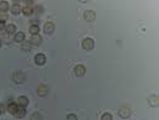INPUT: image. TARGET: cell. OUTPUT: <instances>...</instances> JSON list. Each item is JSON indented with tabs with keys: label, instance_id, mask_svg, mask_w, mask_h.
Listing matches in <instances>:
<instances>
[{
	"label": "cell",
	"instance_id": "8992f818",
	"mask_svg": "<svg viewBox=\"0 0 159 120\" xmlns=\"http://www.w3.org/2000/svg\"><path fill=\"white\" fill-rule=\"evenodd\" d=\"M43 31L47 35H52L54 32V24L52 21H47L45 25H43Z\"/></svg>",
	"mask_w": 159,
	"mask_h": 120
},
{
	"label": "cell",
	"instance_id": "d4e9b609",
	"mask_svg": "<svg viewBox=\"0 0 159 120\" xmlns=\"http://www.w3.org/2000/svg\"><path fill=\"white\" fill-rule=\"evenodd\" d=\"M5 29H6V25L4 22H0V31H5Z\"/></svg>",
	"mask_w": 159,
	"mask_h": 120
},
{
	"label": "cell",
	"instance_id": "83f0119b",
	"mask_svg": "<svg viewBox=\"0 0 159 120\" xmlns=\"http://www.w3.org/2000/svg\"><path fill=\"white\" fill-rule=\"evenodd\" d=\"M0 114H1V109H0Z\"/></svg>",
	"mask_w": 159,
	"mask_h": 120
},
{
	"label": "cell",
	"instance_id": "5b68a950",
	"mask_svg": "<svg viewBox=\"0 0 159 120\" xmlns=\"http://www.w3.org/2000/svg\"><path fill=\"white\" fill-rule=\"evenodd\" d=\"M49 93V88L46 84H40L37 87V96L38 97H46Z\"/></svg>",
	"mask_w": 159,
	"mask_h": 120
},
{
	"label": "cell",
	"instance_id": "44dd1931",
	"mask_svg": "<svg viewBox=\"0 0 159 120\" xmlns=\"http://www.w3.org/2000/svg\"><path fill=\"white\" fill-rule=\"evenodd\" d=\"M30 120H42V115H41L38 112H36V113H33V114L31 115V119Z\"/></svg>",
	"mask_w": 159,
	"mask_h": 120
},
{
	"label": "cell",
	"instance_id": "4316f807",
	"mask_svg": "<svg viewBox=\"0 0 159 120\" xmlns=\"http://www.w3.org/2000/svg\"><path fill=\"white\" fill-rule=\"evenodd\" d=\"M1 45H2V42H1V40H0V47H1Z\"/></svg>",
	"mask_w": 159,
	"mask_h": 120
},
{
	"label": "cell",
	"instance_id": "6da1fadb",
	"mask_svg": "<svg viewBox=\"0 0 159 120\" xmlns=\"http://www.w3.org/2000/svg\"><path fill=\"white\" fill-rule=\"evenodd\" d=\"M33 10H35V7H33V1H28V0H26L25 1V4L22 5V10H21V12L24 14V15H26V16H30L31 14H33Z\"/></svg>",
	"mask_w": 159,
	"mask_h": 120
},
{
	"label": "cell",
	"instance_id": "7402d4cb",
	"mask_svg": "<svg viewBox=\"0 0 159 120\" xmlns=\"http://www.w3.org/2000/svg\"><path fill=\"white\" fill-rule=\"evenodd\" d=\"M7 14L6 12H0V22H4L5 24V21H7Z\"/></svg>",
	"mask_w": 159,
	"mask_h": 120
},
{
	"label": "cell",
	"instance_id": "277c9868",
	"mask_svg": "<svg viewBox=\"0 0 159 120\" xmlns=\"http://www.w3.org/2000/svg\"><path fill=\"white\" fill-rule=\"evenodd\" d=\"M83 17H84L85 21L92 22V21H95V19H96V14H95L94 10H85L84 14H83Z\"/></svg>",
	"mask_w": 159,
	"mask_h": 120
},
{
	"label": "cell",
	"instance_id": "9a60e30c",
	"mask_svg": "<svg viewBox=\"0 0 159 120\" xmlns=\"http://www.w3.org/2000/svg\"><path fill=\"white\" fill-rule=\"evenodd\" d=\"M19 105H17V103H10L9 105H7V112L10 113V114H12V115H15L16 113H17V110H19Z\"/></svg>",
	"mask_w": 159,
	"mask_h": 120
},
{
	"label": "cell",
	"instance_id": "cb8c5ba5",
	"mask_svg": "<svg viewBox=\"0 0 159 120\" xmlns=\"http://www.w3.org/2000/svg\"><path fill=\"white\" fill-rule=\"evenodd\" d=\"M67 120H78L75 114H68L67 115Z\"/></svg>",
	"mask_w": 159,
	"mask_h": 120
},
{
	"label": "cell",
	"instance_id": "ac0fdd59",
	"mask_svg": "<svg viewBox=\"0 0 159 120\" xmlns=\"http://www.w3.org/2000/svg\"><path fill=\"white\" fill-rule=\"evenodd\" d=\"M9 7H10V5L7 1H5V0L0 1V12H6L9 10Z\"/></svg>",
	"mask_w": 159,
	"mask_h": 120
},
{
	"label": "cell",
	"instance_id": "484cf974",
	"mask_svg": "<svg viewBox=\"0 0 159 120\" xmlns=\"http://www.w3.org/2000/svg\"><path fill=\"white\" fill-rule=\"evenodd\" d=\"M36 10H38L37 12H38V14H41V12H42V10H43V7H42V6H36Z\"/></svg>",
	"mask_w": 159,
	"mask_h": 120
},
{
	"label": "cell",
	"instance_id": "4fadbf2b",
	"mask_svg": "<svg viewBox=\"0 0 159 120\" xmlns=\"http://www.w3.org/2000/svg\"><path fill=\"white\" fill-rule=\"evenodd\" d=\"M17 105L21 107V108H26L28 105V98L25 97V96H20L17 98Z\"/></svg>",
	"mask_w": 159,
	"mask_h": 120
},
{
	"label": "cell",
	"instance_id": "7a4b0ae2",
	"mask_svg": "<svg viewBox=\"0 0 159 120\" xmlns=\"http://www.w3.org/2000/svg\"><path fill=\"white\" fill-rule=\"evenodd\" d=\"M12 81L17 84H22L26 81V73L24 71H16L12 74Z\"/></svg>",
	"mask_w": 159,
	"mask_h": 120
},
{
	"label": "cell",
	"instance_id": "7c38bea8",
	"mask_svg": "<svg viewBox=\"0 0 159 120\" xmlns=\"http://www.w3.org/2000/svg\"><path fill=\"white\" fill-rule=\"evenodd\" d=\"M10 10H11V14H12V15H20V14H21V10H22V6H21L19 2H14V4L11 5Z\"/></svg>",
	"mask_w": 159,
	"mask_h": 120
},
{
	"label": "cell",
	"instance_id": "5bb4252c",
	"mask_svg": "<svg viewBox=\"0 0 159 120\" xmlns=\"http://www.w3.org/2000/svg\"><path fill=\"white\" fill-rule=\"evenodd\" d=\"M41 42H42V37L40 35H32L30 38V43L33 46H38V45H41Z\"/></svg>",
	"mask_w": 159,
	"mask_h": 120
},
{
	"label": "cell",
	"instance_id": "e0dca14e",
	"mask_svg": "<svg viewBox=\"0 0 159 120\" xmlns=\"http://www.w3.org/2000/svg\"><path fill=\"white\" fill-rule=\"evenodd\" d=\"M5 31H6V33H9V35L16 33V26H15L14 24H9V25H6Z\"/></svg>",
	"mask_w": 159,
	"mask_h": 120
},
{
	"label": "cell",
	"instance_id": "603a6c76",
	"mask_svg": "<svg viewBox=\"0 0 159 120\" xmlns=\"http://www.w3.org/2000/svg\"><path fill=\"white\" fill-rule=\"evenodd\" d=\"M101 120H112V115L110 113H104L101 115Z\"/></svg>",
	"mask_w": 159,
	"mask_h": 120
},
{
	"label": "cell",
	"instance_id": "d6986e66",
	"mask_svg": "<svg viewBox=\"0 0 159 120\" xmlns=\"http://www.w3.org/2000/svg\"><path fill=\"white\" fill-rule=\"evenodd\" d=\"M15 117H16V118H19V119L25 118V117H26V109L20 107V108H19V110H17V113L15 114Z\"/></svg>",
	"mask_w": 159,
	"mask_h": 120
},
{
	"label": "cell",
	"instance_id": "ba28073f",
	"mask_svg": "<svg viewBox=\"0 0 159 120\" xmlns=\"http://www.w3.org/2000/svg\"><path fill=\"white\" fill-rule=\"evenodd\" d=\"M131 109L130 108H127V107H122L120 110H118V115L121 117V118H123V119H127V118H130L131 117Z\"/></svg>",
	"mask_w": 159,
	"mask_h": 120
},
{
	"label": "cell",
	"instance_id": "30bf717a",
	"mask_svg": "<svg viewBox=\"0 0 159 120\" xmlns=\"http://www.w3.org/2000/svg\"><path fill=\"white\" fill-rule=\"evenodd\" d=\"M46 56L43 55V53H37L36 56H35V63L37 64V66H43L45 63H46Z\"/></svg>",
	"mask_w": 159,
	"mask_h": 120
},
{
	"label": "cell",
	"instance_id": "52a82bcc",
	"mask_svg": "<svg viewBox=\"0 0 159 120\" xmlns=\"http://www.w3.org/2000/svg\"><path fill=\"white\" fill-rule=\"evenodd\" d=\"M73 71H74L75 77H83V76L85 74V72H86V68H85L83 64H77Z\"/></svg>",
	"mask_w": 159,
	"mask_h": 120
},
{
	"label": "cell",
	"instance_id": "3957f363",
	"mask_svg": "<svg viewBox=\"0 0 159 120\" xmlns=\"http://www.w3.org/2000/svg\"><path fill=\"white\" fill-rule=\"evenodd\" d=\"M95 46V42L91 37H85L83 41H81V47L85 50V51H91Z\"/></svg>",
	"mask_w": 159,
	"mask_h": 120
},
{
	"label": "cell",
	"instance_id": "2e32d148",
	"mask_svg": "<svg viewBox=\"0 0 159 120\" xmlns=\"http://www.w3.org/2000/svg\"><path fill=\"white\" fill-rule=\"evenodd\" d=\"M14 41H15V42H17V43H22V42L25 41V33H24V32H21V31L16 32V33H15V36H14Z\"/></svg>",
	"mask_w": 159,
	"mask_h": 120
},
{
	"label": "cell",
	"instance_id": "8fae6325",
	"mask_svg": "<svg viewBox=\"0 0 159 120\" xmlns=\"http://www.w3.org/2000/svg\"><path fill=\"white\" fill-rule=\"evenodd\" d=\"M147 100H148V104H149L152 108H156V107H158V104H159V97H158V96H156V94H153V96H149Z\"/></svg>",
	"mask_w": 159,
	"mask_h": 120
},
{
	"label": "cell",
	"instance_id": "9c48e42d",
	"mask_svg": "<svg viewBox=\"0 0 159 120\" xmlns=\"http://www.w3.org/2000/svg\"><path fill=\"white\" fill-rule=\"evenodd\" d=\"M31 35H38V31H40V26H38V22L36 20H33L30 25V29H28Z\"/></svg>",
	"mask_w": 159,
	"mask_h": 120
},
{
	"label": "cell",
	"instance_id": "ffe728a7",
	"mask_svg": "<svg viewBox=\"0 0 159 120\" xmlns=\"http://www.w3.org/2000/svg\"><path fill=\"white\" fill-rule=\"evenodd\" d=\"M30 47H31V43H30V42L24 41V42L21 43V48H22L24 51H30Z\"/></svg>",
	"mask_w": 159,
	"mask_h": 120
}]
</instances>
